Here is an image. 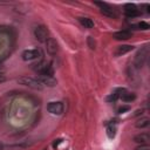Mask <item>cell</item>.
Masks as SVG:
<instances>
[{"label":"cell","mask_w":150,"mask_h":150,"mask_svg":"<svg viewBox=\"0 0 150 150\" xmlns=\"http://www.w3.org/2000/svg\"><path fill=\"white\" fill-rule=\"evenodd\" d=\"M18 82L22 86H26V87H29L32 89H38V90H41L43 88L42 83L39 82L36 79H33V77H29V76H22L18 80Z\"/></svg>","instance_id":"obj_1"},{"label":"cell","mask_w":150,"mask_h":150,"mask_svg":"<svg viewBox=\"0 0 150 150\" xmlns=\"http://www.w3.org/2000/svg\"><path fill=\"white\" fill-rule=\"evenodd\" d=\"M34 36H35V39L38 41L46 42L47 39H48V29L45 26H42V25L36 26L35 29H34Z\"/></svg>","instance_id":"obj_2"},{"label":"cell","mask_w":150,"mask_h":150,"mask_svg":"<svg viewBox=\"0 0 150 150\" xmlns=\"http://www.w3.org/2000/svg\"><path fill=\"white\" fill-rule=\"evenodd\" d=\"M95 5H97V6L100 7V11H101V13H102L103 15L109 16V18H116V12H115V9H112V7L109 6L108 4L96 1Z\"/></svg>","instance_id":"obj_3"},{"label":"cell","mask_w":150,"mask_h":150,"mask_svg":"<svg viewBox=\"0 0 150 150\" xmlns=\"http://www.w3.org/2000/svg\"><path fill=\"white\" fill-rule=\"evenodd\" d=\"M146 57H148V48L144 47V48H142L141 50H138V53L136 54V57H135V66H136L137 68H142V66L144 64Z\"/></svg>","instance_id":"obj_4"},{"label":"cell","mask_w":150,"mask_h":150,"mask_svg":"<svg viewBox=\"0 0 150 150\" xmlns=\"http://www.w3.org/2000/svg\"><path fill=\"white\" fill-rule=\"evenodd\" d=\"M40 75H46V76H53L54 71H53V68L47 64V63H38L36 67L34 68Z\"/></svg>","instance_id":"obj_5"},{"label":"cell","mask_w":150,"mask_h":150,"mask_svg":"<svg viewBox=\"0 0 150 150\" xmlns=\"http://www.w3.org/2000/svg\"><path fill=\"white\" fill-rule=\"evenodd\" d=\"M47 110L53 115H60L63 112V104L62 102H50L47 105Z\"/></svg>","instance_id":"obj_6"},{"label":"cell","mask_w":150,"mask_h":150,"mask_svg":"<svg viewBox=\"0 0 150 150\" xmlns=\"http://www.w3.org/2000/svg\"><path fill=\"white\" fill-rule=\"evenodd\" d=\"M46 49L50 55H55L59 50V45H57L56 40L53 38H48L46 41Z\"/></svg>","instance_id":"obj_7"},{"label":"cell","mask_w":150,"mask_h":150,"mask_svg":"<svg viewBox=\"0 0 150 150\" xmlns=\"http://www.w3.org/2000/svg\"><path fill=\"white\" fill-rule=\"evenodd\" d=\"M124 13L129 18H134V16L139 15V11L137 9V7L134 4H127L124 6Z\"/></svg>","instance_id":"obj_8"},{"label":"cell","mask_w":150,"mask_h":150,"mask_svg":"<svg viewBox=\"0 0 150 150\" xmlns=\"http://www.w3.org/2000/svg\"><path fill=\"white\" fill-rule=\"evenodd\" d=\"M39 55H40V52L38 49H27L22 53V59L25 61H30L39 57Z\"/></svg>","instance_id":"obj_9"},{"label":"cell","mask_w":150,"mask_h":150,"mask_svg":"<svg viewBox=\"0 0 150 150\" xmlns=\"http://www.w3.org/2000/svg\"><path fill=\"white\" fill-rule=\"evenodd\" d=\"M132 36V33L130 30H127V29H123V30H118V32H115L112 34V38L115 40H128Z\"/></svg>","instance_id":"obj_10"},{"label":"cell","mask_w":150,"mask_h":150,"mask_svg":"<svg viewBox=\"0 0 150 150\" xmlns=\"http://www.w3.org/2000/svg\"><path fill=\"white\" fill-rule=\"evenodd\" d=\"M39 82L42 83V86H48V87H54L56 84V80L53 76H46V75H40L39 79H36Z\"/></svg>","instance_id":"obj_11"},{"label":"cell","mask_w":150,"mask_h":150,"mask_svg":"<svg viewBox=\"0 0 150 150\" xmlns=\"http://www.w3.org/2000/svg\"><path fill=\"white\" fill-rule=\"evenodd\" d=\"M132 49H134V46H131V45H121V46H118V47L116 48L115 55H116V56H122V55L129 53V52L132 50Z\"/></svg>","instance_id":"obj_12"},{"label":"cell","mask_w":150,"mask_h":150,"mask_svg":"<svg viewBox=\"0 0 150 150\" xmlns=\"http://www.w3.org/2000/svg\"><path fill=\"white\" fill-rule=\"evenodd\" d=\"M149 141H150V136L148 134H144V132L138 134V135H136L134 137V142L139 143V144H148Z\"/></svg>","instance_id":"obj_13"},{"label":"cell","mask_w":150,"mask_h":150,"mask_svg":"<svg viewBox=\"0 0 150 150\" xmlns=\"http://www.w3.org/2000/svg\"><path fill=\"white\" fill-rule=\"evenodd\" d=\"M79 22L84 27V28H93L94 27V21L89 18H84V16H80L79 18Z\"/></svg>","instance_id":"obj_14"},{"label":"cell","mask_w":150,"mask_h":150,"mask_svg":"<svg viewBox=\"0 0 150 150\" xmlns=\"http://www.w3.org/2000/svg\"><path fill=\"white\" fill-rule=\"evenodd\" d=\"M149 124H150V120L148 118V117H143V118H141V120H138L137 122H136V128H139V129H143V128H146V127H149Z\"/></svg>","instance_id":"obj_15"},{"label":"cell","mask_w":150,"mask_h":150,"mask_svg":"<svg viewBox=\"0 0 150 150\" xmlns=\"http://www.w3.org/2000/svg\"><path fill=\"white\" fill-rule=\"evenodd\" d=\"M121 98H122L123 102H131V101H134V100L136 98V95H135L134 93H128V91H125V93H123V94L121 95Z\"/></svg>","instance_id":"obj_16"},{"label":"cell","mask_w":150,"mask_h":150,"mask_svg":"<svg viewBox=\"0 0 150 150\" xmlns=\"http://www.w3.org/2000/svg\"><path fill=\"white\" fill-rule=\"evenodd\" d=\"M107 135H108L109 138H114L115 135H116V128L112 127V125L108 127V129H107Z\"/></svg>","instance_id":"obj_17"},{"label":"cell","mask_w":150,"mask_h":150,"mask_svg":"<svg viewBox=\"0 0 150 150\" xmlns=\"http://www.w3.org/2000/svg\"><path fill=\"white\" fill-rule=\"evenodd\" d=\"M122 91H124V89H118L117 91H115L114 94H111L107 100H108V101H116V100L118 98V96H120V94H118V93H122Z\"/></svg>","instance_id":"obj_18"},{"label":"cell","mask_w":150,"mask_h":150,"mask_svg":"<svg viewBox=\"0 0 150 150\" xmlns=\"http://www.w3.org/2000/svg\"><path fill=\"white\" fill-rule=\"evenodd\" d=\"M137 26H138V27H139V29H142V30H148V29L150 28L149 23H148V22H145V21H141Z\"/></svg>","instance_id":"obj_19"},{"label":"cell","mask_w":150,"mask_h":150,"mask_svg":"<svg viewBox=\"0 0 150 150\" xmlns=\"http://www.w3.org/2000/svg\"><path fill=\"white\" fill-rule=\"evenodd\" d=\"M135 150H150V146L148 144H141L135 148Z\"/></svg>","instance_id":"obj_20"},{"label":"cell","mask_w":150,"mask_h":150,"mask_svg":"<svg viewBox=\"0 0 150 150\" xmlns=\"http://www.w3.org/2000/svg\"><path fill=\"white\" fill-rule=\"evenodd\" d=\"M130 109V107H128V105H124V107H121V108H118V112L120 114H122V112H124V111H128Z\"/></svg>","instance_id":"obj_21"},{"label":"cell","mask_w":150,"mask_h":150,"mask_svg":"<svg viewBox=\"0 0 150 150\" xmlns=\"http://www.w3.org/2000/svg\"><path fill=\"white\" fill-rule=\"evenodd\" d=\"M5 80H6V79H5V76H4V75H0V83H1V82H4Z\"/></svg>","instance_id":"obj_22"},{"label":"cell","mask_w":150,"mask_h":150,"mask_svg":"<svg viewBox=\"0 0 150 150\" xmlns=\"http://www.w3.org/2000/svg\"><path fill=\"white\" fill-rule=\"evenodd\" d=\"M0 150H4V145H2V143L0 142Z\"/></svg>","instance_id":"obj_23"}]
</instances>
